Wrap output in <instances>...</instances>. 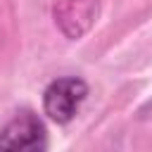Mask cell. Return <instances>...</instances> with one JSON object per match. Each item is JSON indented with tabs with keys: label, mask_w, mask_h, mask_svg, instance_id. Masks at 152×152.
<instances>
[{
	"label": "cell",
	"mask_w": 152,
	"mask_h": 152,
	"mask_svg": "<svg viewBox=\"0 0 152 152\" xmlns=\"http://www.w3.org/2000/svg\"><path fill=\"white\" fill-rule=\"evenodd\" d=\"M88 97V83L78 76H62L55 78L45 93H43V112L57 121V124H69L76 114L83 100Z\"/></svg>",
	"instance_id": "obj_1"
},
{
	"label": "cell",
	"mask_w": 152,
	"mask_h": 152,
	"mask_svg": "<svg viewBox=\"0 0 152 152\" xmlns=\"http://www.w3.org/2000/svg\"><path fill=\"white\" fill-rule=\"evenodd\" d=\"M0 152H48L45 124L31 112L17 114L0 128Z\"/></svg>",
	"instance_id": "obj_2"
},
{
	"label": "cell",
	"mask_w": 152,
	"mask_h": 152,
	"mask_svg": "<svg viewBox=\"0 0 152 152\" xmlns=\"http://www.w3.org/2000/svg\"><path fill=\"white\" fill-rule=\"evenodd\" d=\"M52 14L59 31L66 38L78 40L90 31L97 17V0H57Z\"/></svg>",
	"instance_id": "obj_3"
}]
</instances>
